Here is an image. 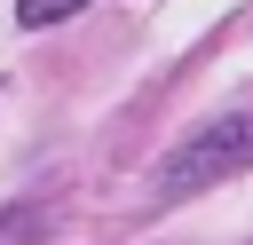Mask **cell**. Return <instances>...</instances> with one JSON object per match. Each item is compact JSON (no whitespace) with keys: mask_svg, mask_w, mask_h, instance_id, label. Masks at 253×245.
I'll return each mask as SVG.
<instances>
[{"mask_svg":"<svg viewBox=\"0 0 253 245\" xmlns=\"http://www.w3.org/2000/svg\"><path fill=\"white\" fill-rule=\"evenodd\" d=\"M87 0H16V24L24 32H40V24H63V16H79Z\"/></svg>","mask_w":253,"mask_h":245,"instance_id":"cell-2","label":"cell"},{"mask_svg":"<svg viewBox=\"0 0 253 245\" xmlns=\"http://www.w3.org/2000/svg\"><path fill=\"white\" fill-rule=\"evenodd\" d=\"M245 166H253V111H229V119H213V126H198L190 142L166 150V166H158V198L213 190V182H229V174H245Z\"/></svg>","mask_w":253,"mask_h":245,"instance_id":"cell-1","label":"cell"},{"mask_svg":"<svg viewBox=\"0 0 253 245\" xmlns=\"http://www.w3.org/2000/svg\"><path fill=\"white\" fill-rule=\"evenodd\" d=\"M32 237H40V213L8 205V213H0V245H32Z\"/></svg>","mask_w":253,"mask_h":245,"instance_id":"cell-3","label":"cell"}]
</instances>
